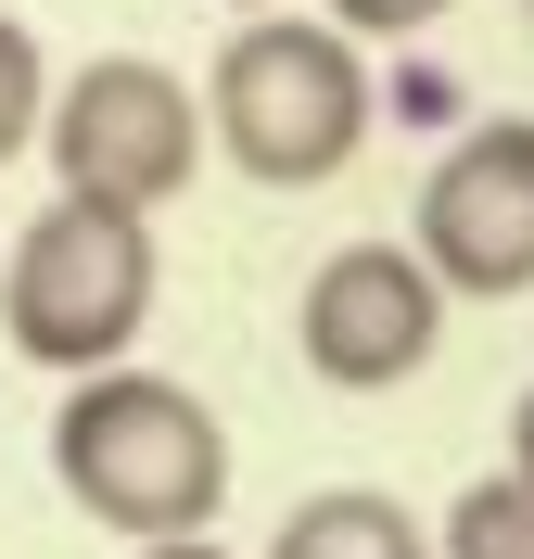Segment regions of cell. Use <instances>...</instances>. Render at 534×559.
<instances>
[{
	"mask_svg": "<svg viewBox=\"0 0 534 559\" xmlns=\"http://www.w3.org/2000/svg\"><path fill=\"white\" fill-rule=\"evenodd\" d=\"M51 484L90 509L128 547H166V534H204L229 509V432L191 382L166 369H90L64 382V419H51Z\"/></svg>",
	"mask_w": 534,
	"mask_h": 559,
	"instance_id": "obj_1",
	"label": "cell"
},
{
	"mask_svg": "<svg viewBox=\"0 0 534 559\" xmlns=\"http://www.w3.org/2000/svg\"><path fill=\"white\" fill-rule=\"evenodd\" d=\"M369 128H382V76H369V51L344 26H319V13H254V26H229V51L204 76V140L254 191H319V178H344Z\"/></svg>",
	"mask_w": 534,
	"mask_h": 559,
	"instance_id": "obj_2",
	"label": "cell"
},
{
	"mask_svg": "<svg viewBox=\"0 0 534 559\" xmlns=\"http://www.w3.org/2000/svg\"><path fill=\"white\" fill-rule=\"evenodd\" d=\"M153 280H166L153 216L51 191V216H26V242L0 254V331H13L26 369L90 382V369H115V356L153 331Z\"/></svg>",
	"mask_w": 534,
	"mask_h": 559,
	"instance_id": "obj_3",
	"label": "cell"
},
{
	"mask_svg": "<svg viewBox=\"0 0 534 559\" xmlns=\"http://www.w3.org/2000/svg\"><path fill=\"white\" fill-rule=\"evenodd\" d=\"M51 140V178H64L76 204H128V216H166L204 166V90L153 51H103V64H76L38 115Z\"/></svg>",
	"mask_w": 534,
	"mask_h": 559,
	"instance_id": "obj_4",
	"label": "cell"
},
{
	"mask_svg": "<svg viewBox=\"0 0 534 559\" xmlns=\"http://www.w3.org/2000/svg\"><path fill=\"white\" fill-rule=\"evenodd\" d=\"M407 254L446 280V306H509L534 293V115H471L420 178Z\"/></svg>",
	"mask_w": 534,
	"mask_h": 559,
	"instance_id": "obj_5",
	"label": "cell"
},
{
	"mask_svg": "<svg viewBox=\"0 0 534 559\" xmlns=\"http://www.w3.org/2000/svg\"><path fill=\"white\" fill-rule=\"evenodd\" d=\"M293 344H306V369L331 394H394V382H420L432 356H446V280L407 242H344L306 280Z\"/></svg>",
	"mask_w": 534,
	"mask_h": 559,
	"instance_id": "obj_6",
	"label": "cell"
},
{
	"mask_svg": "<svg viewBox=\"0 0 534 559\" xmlns=\"http://www.w3.org/2000/svg\"><path fill=\"white\" fill-rule=\"evenodd\" d=\"M268 559H432V534H420V509L382 496V484H319L281 534H268Z\"/></svg>",
	"mask_w": 534,
	"mask_h": 559,
	"instance_id": "obj_7",
	"label": "cell"
},
{
	"mask_svg": "<svg viewBox=\"0 0 534 559\" xmlns=\"http://www.w3.org/2000/svg\"><path fill=\"white\" fill-rule=\"evenodd\" d=\"M432 559H534V484H522V471H484V484H459V509H446Z\"/></svg>",
	"mask_w": 534,
	"mask_h": 559,
	"instance_id": "obj_8",
	"label": "cell"
},
{
	"mask_svg": "<svg viewBox=\"0 0 534 559\" xmlns=\"http://www.w3.org/2000/svg\"><path fill=\"white\" fill-rule=\"evenodd\" d=\"M38 115H51V64H38V38L0 13V166L38 153Z\"/></svg>",
	"mask_w": 534,
	"mask_h": 559,
	"instance_id": "obj_9",
	"label": "cell"
},
{
	"mask_svg": "<svg viewBox=\"0 0 534 559\" xmlns=\"http://www.w3.org/2000/svg\"><path fill=\"white\" fill-rule=\"evenodd\" d=\"M432 13H446V0H331V26H344V38H420Z\"/></svg>",
	"mask_w": 534,
	"mask_h": 559,
	"instance_id": "obj_10",
	"label": "cell"
},
{
	"mask_svg": "<svg viewBox=\"0 0 534 559\" xmlns=\"http://www.w3.org/2000/svg\"><path fill=\"white\" fill-rule=\"evenodd\" d=\"M509 471H522V484H534V394H522V407H509Z\"/></svg>",
	"mask_w": 534,
	"mask_h": 559,
	"instance_id": "obj_11",
	"label": "cell"
},
{
	"mask_svg": "<svg viewBox=\"0 0 534 559\" xmlns=\"http://www.w3.org/2000/svg\"><path fill=\"white\" fill-rule=\"evenodd\" d=\"M128 559H229L216 534H166V547H128Z\"/></svg>",
	"mask_w": 534,
	"mask_h": 559,
	"instance_id": "obj_12",
	"label": "cell"
},
{
	"mask_svg": "<svg viewBox=\"0 0 534 559\" xmlns=\"http://www.w3.org/2000/svg\"><path fill=\"white\" fill-rule=\"evenodd\" d=\"M229 13H281V0H229Z\"/></svg>",
	"mask_w": 534,
	"mask_h": 559,
	"instance_id": "obj_13",
	"label": "cell"
}]
</instances>
